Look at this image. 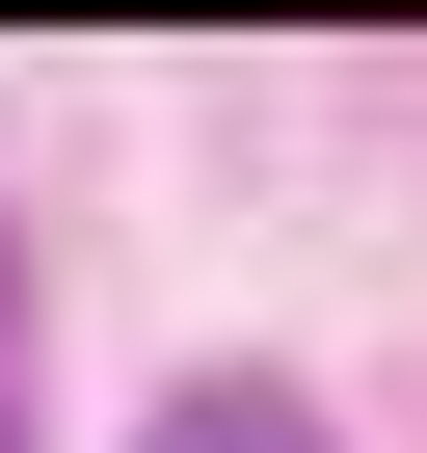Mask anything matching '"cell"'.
I'll return each instance as SVG.
<instances>
[{"instance_id":"2","label":"cell","mask_w":427,"mask_h":453,"mask_svg":"<svg viewBox=\"0 0 427 453\" xmlns=\"http://www.w3.org/2000/svg\"><path fill=\"white\" fill-rule=\"evenodd\" d=\"M0 453H27V400H0Z\"/></svg>"},{"instance_id":"1","label":"cell","mask_w":427,"mask_h":453,"mask_svg":"<svg viewBox=\"0 0 427 453\" xmlns=\"http://www.w3.org/2000/svg\"><path fill=\"white\" fill-rule=\"evenodd\" d=\"M134 453H321V400H294V373H187Z\"/></svg>"}]
</instances>
